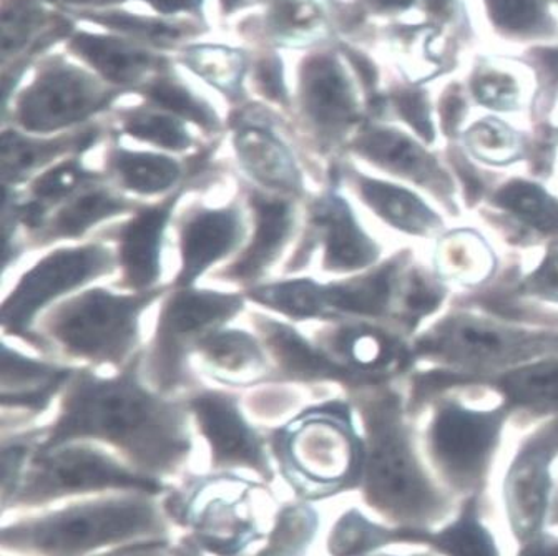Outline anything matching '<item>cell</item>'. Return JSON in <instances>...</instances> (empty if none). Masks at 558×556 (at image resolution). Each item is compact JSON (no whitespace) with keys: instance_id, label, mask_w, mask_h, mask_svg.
<instances>
[{"instance_id":"1","label":"cell","mask_w":558,"mask_h":556,"mask_svg":"<svg viewBox=\"0 0 558 556\" xmlns=\"http://www.w3.org/2000/svg\"><path fill=\"white\" fill-rule=\"evenodd\" d=\"M78 438L112 444L140 472H177L192 450L185 415L150 396L130 377L98 380L85 377L66 397L63 411L39 450Z\"/></svg>"},{"instance_id":"2","label":"cell","mask_w":558,"mask_h":556,"mask_svg":"<svg viewBox=\"0 0 558 556\" xmlns=\"http://www.w3.org/2000/svg\"><path fill=\"white\" fill-rule=\"evenodd\" d=\"M147 494L97 498L5 525L4 552L35 556H85L104 546L163 539V508Z\"/></svg>"},{"instance_id":"3","label":"cell","mask_w":558,"mask_h":556,"mask_svg":"<svg viewBox=\"0 0 558 556\" xmlns=\"http://www.w3.org/2000/svg\"><path fill=\"white\" fill-rule=\"evenodd\" d=\"M366 431L364 501L389 525L429 529L449 517L452 497L427 475L395 411L389 407L371 411Z\"/></svg>"},{"instance_id":"4","label":"cell","mask_w":558,"mask_h":556,"mask_svg":"<svg viewBox=\"0 0 558 556\" xmlns=\"http://www.w3.org/2000/svg\"><path fill=\"white\" fill-rule=\"evenodd\" d=\"M281 475L303 501H319L363 484L364 444L336 407L304 412L272 437Z\"/></svg>"},{"instance_id":"5","label":"cell","mask_w":558,"mask_h":556,"mask_svg":"<svg viewBox=\"0 0 558 556\" xmlns=\"http://www.w3.org/2000/svg\"><path fill=\"white\" fill-rule=\"evenodd\" d=\"M268 488L244 476H196L180 491H168L161 508L171 522L192 532L203 552L244 556L253 543L266 540L258 515L259 497Z\"/></svg>"},{"instance_id":"6","label":"cell","mask_w":558,"mask_h":556,"mask_svg":"<svg viewBox=\"0 0 558 556\" xmlns=\"http://www.w3.org/2000/svg\"><path fill=\"white\" fill-rule=\"evenodd\" d=\"M119 491L167 494L170 488L157 476L123 466L113 457L87 445H60L56 449L37 450L22 476L9 508L39 507L74 495Z\"/></svg>"},{"instance_id":"7","label":"cell","mask_w":558,"mask_h":556,"mask_svg":"<svg viewBox=\"0 0 558 556\" xmlns=\"http://www.w3.org/2000/svg\"><path fill=\"white\" fill-rule=\"evenodd\" d=\"M502 412L450 406L434 419L429 454L450 494H484L488 470L502 432Z\"/></svg>"},{"instance_id":"8","label":"cell","mask_w":558,"mask_h":556,"mask_svg":"<svg viewBox=\"0 0 558 556\" xmlns=\"http://www.w3.org/2000/svg\"><path fill=\"white\" fill-rule=\"evenodd\" d=\"M154 295L88 291L53 317L52 334L72 354L119 361L132 348L138 314Z\"/></svg>"},{"instance_id":"9","label":"cell","mask_w":558,"mask_h":556,"mask_svg":"<svg viewBox=\"0 0 558 556\" xmlns=\"http://www.w3.org/2000/svg\"><path fill=\"white\" fill-rule=\"evenodd\" d=\"M558 456V422L529 438L504 480V504L513 539L523 545L544 532L554 492L551 462Z\"/></svg>"},{"instance_id":"10","label":"cell","mask_w":558,"mask_h":556,"mask_svg":"<svg viewBox=\"0 0 558 556\" xmlns=\"http://www.w3.org/2000/svg\"><path fill=\"white\" fill-rule=\"evenodd\" d=\"M112 256L101 246H84L50 254L32 268L2 307V323L12 333H24L47 303L57 295L110 271Z\"/></svg>"},{"instance_id":"11","label":"cell","mask_w":558,"mask_h":556,"mask_svg":"<svg viewBox=\"0 0 558 556\" xmlns=\"http://www.w3.org/2000/svg\"><path fill=\"white\" fill-rule=\"evenodd\" d=\"M199 431L211 449L214 469H250L265 482L275 473L259 435L244 421L236 400L225 394L205 392L192 400Z\"/></svg>"},{"instance_id":"12","label":"cell","mask_w":558,"mask_h":556,"mask_svg":"<svg viewBox=\"0 0 558 556\" xmlns=\"http://www.w3.org/2000/svg\"><path fill=\"white\" fill-rule=\"evenodd\" d=\"M101 104L104 95L87 75L74 69H52L22 98L19 122L34 132H50L85 119Z\"/></svg>"},{"instance_id":"13","label":"cell","mask_w":558,"mask_h":556,"mask_svg":"<svg viewBox=\"0 0 558 556\" xmlns=\"http://www.w3.org/2000/svg\"><path fill=\"white\" fill-rule=\"evenodd\" d=\"M241 310L238 295L209 291H186L174 295L165 307L158 327V364L165 379H174L179 367L180 346L206 327L223 323Z\"/></svg>"},{"instance_id":"14","label":"cell","mask_w":558,"mask_h":556,"mask_svg":"<svg viewBox=\"0 0 558 556\" xmlns=\"http://www.w3.org/2000/svg\"><path fill=\"white\" fill-rule=\"evenodd\" d=\"M241 238V219L234 209H206L186 221L182 231L180 286H189L209 266L227 256Z\"/></svg>"},{"instance_id":"15","label":"cell","mask_w":558,"mask_h":556,"mask_svg":"<svg viewBox=\"0 0 558 556\" xmlns=\"http://www.w3.org/2000/svg\"><path fill=\"white\" fill-rule=\"evenodd\" d=\"M303 104L311 120L328 132L353 120V94L335 60L318 57L304 67Z\"/></svg>"},{"instance_id":"16","label":"cell","mask_w":558,"mask_h":556,"mask_svg":"<svg viewBox=\"0 0 558 556\" xmlns=\"http://www.w3.org/2000/svg\"><path fill=\"white\" fill-rule=\"evenodd\" d=\"M325 238V266L332 271H354L376 259V244L357 227L341 198L326 200L316 211Z\"/></svg>"},{"instance_id":"17","label":"cell","mask_w":558,"mask_h":556,"mask_svg":"<svg viewBox=\"0 0 558 556\" xmlns=\"http://www.w3.org/2000/svg\"><path fill=\"white\" fill-rule=\"evenodd\" d=\"M171 202L140 213L122 231L123 269L133 288H148L160 275V244Z\"/></svg>"},{"instance_id":"18","label":"cell","mask_w":558,"mask_h":556,"mask_svg":"<svg viewBox=\"0 0 558 556\" xmlns=\"http://www.w3.org/2000/svg\"><path fill=\"white\" fill-rule=\"evenodd\" d=\"M252 205L256 218L255 238L233 268V275L243 279L255 278L275 262L293 228V213L287 202L253 195Z\"/></svg>"},{"instance_id":"19","label":"cell","mask_w":558,"mask_h":556,"mask_svg":"<svg viewBox=\"0 0 558 556\" xmlns=\"http://www.w3.org/2000/svg\"><path fill=\"white\" fill-rule=\"evenodd\" d=\"M236 152L250 174L268 189L301 192V177L293 158L271 133L244 129L236 135Z\"/></svg>"},{"instance_id":"20","label":"cell","mask_w":558,"mask_h":556,"mask_svg":"<svg viewBox=\"0 0 558 556\" xmlns=\"http://www.w3.org/2000/svg\"><path fill=\"white\" fill-rule=\"evenodd\" d=\"M357 150L374 164L418 183H439L440 171L433 158L411 138L395 130L371 129L357 140Z\"/></svg>"},{"instance_id":"21","label":"cell","mask_w":558,"mask_h":556,"mask_svg":"<svg viewBox=\"0 0 558 556\" xmlns=\"http://www.w3.org/2000/svg\"><path fill=\"white\" fill-rule=\"evenodd\" d=\"M65 371L22 358L4 348L2 351V402L4 406L28 407L43 411L65 379Z\"/></svg>"},{"instance_id":"22","label":"cell","mask_w":558,"mask_h":556,"mask_svg":"<svg viewBox=\"0 0 558 556\" xmlns=\"http://www.w3.org/2000/svg\"><path fill=\"white\" fill-rule=\"evenodd\" d=\"M360 190L364 202L399 230L429 234L439 227L437 216L408 190L364 177H360Z\"/></svg>"},{"instance_id":"23","label":"cell","mask_w":558,"mask_h":556,"mask_svg":"<svg viewBox=\"0 0 558 556\" xmlns=\"http://www.w3.org/2000/svg\"><path fill=\"white\" fill-rule=\"evenodd\" d=\"M429 548L442 556H500L496 539L482 522V497L469 495L458 517L430 535Z\"/></svg>"},{"instance_id":"24","label":"cell","mask_w":558,"mask_h":556,"mask_svg":"<svg viewBox=\"0 0 558 556\" xmlns=\"http://www.w3.org/2000/svg\"><path fill=\"white\" fill-rule=\"evenodd\" d=\"M519 341L512 333L481 321H452L439 333L436 348L452 358L485 361L497 359L517 348Z\"/></svg>"},{"instance_id":"25","label":"cell","mask_w":558,"mask_h":556,"mask_svg":"<svg viewBox=\"0 0 558 556\" xmlns=\"http://www.w3.org/2000/svg\"><path fill=\"white\" fill-rule=\"evenodd\" d=\"M391 545H401L398 525L373 522L357 508H351L332 525L326 548L329 556H369Z\"/></svg>"},{"instance_id":"26","label":"cell","mask_w":558,"mask_h":556,"mask_svg":"<svg viewBox=\"0 0 558 556\" xmlns=\"http://www.w3.org/2000/svg\"><path fill=\"white\" fill-rule=\"evenodd\" d=\"M319 515L310 501L279 508L266 545L252 556H306L318 535Z\"/></svg>"},{"instance_id":"27","label":"cell","mask_w":558,"mask_h":556,"mask_svg":"<svg viewBox=\"0 0 558 556\" xmlns=\"http://www.w3.org/2000/svg\"><path fill=\"white\" fill-rule=\"evenodd\" d=\"M269 348L275 352L281 367L298 379H323L339 373L332 362L316 349L311 348L296 330L275 321L263 324Z\"/></svg>"},{"instance_id":"28","label":"cell","mask_w":558,"mask_h":556,"mask_svg":"<svg viewBox=\"0 0 558 556\" xmlns=\"http://www.w3.org/2000/svg\"><path fill=\"white\" fill-rule=\"evenodd\" d=\"M75 49L105 77L117 84L136 81L150 65V57L119 40L81 35L74 43Z\"/></svg>"},{"instance_id":"29","label":"cell","mask_w":558,"mask_h":556,"mask_svg":"<svg viewBox=\"0 0 558 556\" xmlns=\"http://www.w3.org/2000/svg\"><path fill=\"white\" fill-rule=\"evenodd\" d=\"M198 346L209 364L231 376H258L265 365L262 349L243 330L209 334Z\"/></svg>"},{"instance_id":"30","label":"cell","mask_w":558,"mask_h":556,"mask_svg":"<svg viewBox=\"0 0 558 556\" xmlns=\"http://www.w3.org/2000/svg\"><path fill=\"white\" fill-rule=\"evenodd\" d=\"M493 265V256L484 241L465 231L450 234L437 251V269L440 275L459 281H484Z\"/></svg>"},{"instance_id":"31","label":"cell","mask_w":558,"mask_h":556,"mask_svg":"<svg viewBox=\"0 0 558 556\" xmlns=\"http://www.w3.org/2000/svg\"><path fill=\"white\" fill-rule=\"evenodd\" d=\"M392 291V268H383L366 278L326 288L328 307L345 313L377 316L389 304Z\"/></svg>"},{"instance_id":"32","label":"cell","mask_w":558,"mask_h":556,"mask_svg":"<svg viewBox=\"0 0 558 556\" xmlns=\"http://www.w3.org/2000/svg\"><path fill=\"white\" fill-rule=\"evenodd\" d=\"M113 167L126 189L142 195L165 192L180 178L179 165L160 155L117 152Z\"/></svg>"},{"instance_id":"33","label":"cell","mask_w":558,"mask_h":556,"mask_svg":"<svg viewBox=\"0 0 558 556\" xmlns=\"http://www.w3.org/2000/svg\"><path fill=\"white\" fill-rule=\"evenodd\" d=\"M252 298L296 319L318 317L328 310L326 288L310 279H293V281L265 286V288L255 289Z\"/></svg>"},{"instance_id":"34","label":"cell","mask_w":558,"mask_h":556,"mask_svg":"<svg viewBox=\"0 0 558 556\" xmlns=\"http://www.w3.org/2000/svg\"><path fill=\"white\" fill-rule=\"evenodd\" d=\"M497 203L535 230H558V202L537 184L512 181L497 193Z\"/></svg>"},{"instance_id":"35","label":"cell","mask_w":558,"mask_h":556,"mask_svg":"<svg viewBox=\"0 0 558 556\" xmlns=\"http://www.w3.org/2000/svg\"><path fill=\"white\" fill-rule=\"evenodd\" d=\"M126 209L123 200L113 198L109 193L90 192L74 202L66 203L65 208L53 218L49 228L50 238L81 237L88 228L101 219Z\"/></svg>"},{"instance_id":"36","label":"cell","mask_w":558,"mask_h":556,"mask_svg":"<svg viewBox=\"0 0 558 556\" xmlns=\"http://www.w3.org/2000/svg\"><path fill=\"white\" fill-rule=\"evenodd\" d=\"M504 389L520 406L558 407V362L520 368L506 377Z\"/></svg>"},{"instance_id":"37","label":"cell","mask_w":558,"mask_h":556,"mask_svg":"<svg viewBox=\"0 0 558 556\" xmlns=\"http://www.w3.org/2000/svg\"><path fill=\"white\" fill-rule=\"evenodd\" d=\"M69 143H40L22 138L17 133H4L2 140V171L4 180L17 181L35 167L46 164L66 150Z\"/></svg>"},{"instance_id":"38","label":"cell","mask_w":558,"mask_h":556,"mask_svg":"<svg viewBox=\"0 0 558 556\" xmlns=\"http://www.w3.org/2000/svg\"><path fill=\"white\" fill-rule=\"evenodd\" d=\"M488 14L507 34L532 35L547 24L544 0H485Z\"/></svg>"},{"instance_id":"39","label":"cell","mask_w":558,"mask_h":556,"mask_svg":"<svg viewBox=\"0 0 558 556\" xmlns=\"http://www.w3.org/2000/svg\"><path fill=\"white\" fill-rule=\"evenodd\" d=\"M468 142L475 157L488 164H509L519 155L515 135L502 123L485 120L468 133Z\"/></svg>"},{"instance_id":"40","label":"cell","mask_w":558,"mask_h":556,"mask_svg":"<svg viewBox=\"0 0 558 556\" xmlns=\"http://www.w3.org/2000/svg\"><path fill=\"white\" fill-rule=\"evenodd\" d=\"M126 132L136 138L147 140L170 150H183L190 145L189 135L182 123L170 117L154 116V113L133 116L126 122Z\"/></svg>"},{"instance_id":"41","label":"cell","mask_w":558,"mask_h":556,"mask_svg":"<svg viewBox=\"0 0 558 556\" xmlns=\"http://www.w3.org/2000/svg\"><path fill=\"white\" fill-rule=\"evenodd\" d=\"M150 97L157 101L160 107L173 111L177 116L193 120L206 129H211L217 123L214 113L205 105L199 104L189 92L183 90L179 85L168 84V82H158L150 88Z\"/></svg>"},{"instance_id":"42","label":"cell","mask_w":558,"mask_h":556,"mask_svg":"<svg viewBox=\"0 0 558 556\" xmlns=\"http://www.w3.org/2000/svg\"><path fill=\"white\" fill-rule=\"evenodd\" d=\"M88 178L90 174L75 164L60 165L37 180L34 186L35 198L43 205L44 203L59 202L75 192Z\"/></svg>"},{"instance_id":"43","label":"cell","mask_w":558,"mask_h":556,"mask_svg":"<svg viewBox=\"0 0 558 556\" xmlns=\"http://www.w3.org/2000/svg\"><path fill=\"white\" fill-rule=\"evenodd\" d=\"M32 437L15 438V440L4 444L2 450V463H4V472H2V510L8 507L9 501L14 497L21 485L22 476L31 463Z\"/></svg>"},{"instance_id":"44","label":"cell","mask_w":558,"mask_h":556,"mask_svg":"<svg viewBox=\"0 0 558 556\" xmlns=\"http://www.w3.org/2000/svg\"><path fill=\"white\" fill-rule=\"evenodd\" d=\"M193 65L209 81L223 85L234 84L241 70V63L236 56L218 49L198 50Z\"/></svg>"},{"instance_id":"45","label":"cell","mask_w":558,"mask_h":556,"mask_svg":"<svg viewBox=\"0 0 558 556\" xmlns=\"http://www.w3.org/2000/svg\"><path fill=\"white\" fill-rule=\"evenodd\" d=\"M341 345L348 358L361 367H374L388 355L386 342L377 334L369 333V330L345 334Z\"/></svg>"},{"instance_id":"46","label":"cell","mask_w":558,"mask_h":556,"mask_svg":"<svg viewBox=\"0 0 558 556\" xmlns=\"http://www.w3.org/2000/svg\"><path fill=\"white\" fill-rule=\"evenodd\" d=\"M475 97L494 108H509L515 104L517 87L506 73L488 72L474 84Z\"/></svg>"},{"instance_id":"47","label":"cell","mask_w":558,"mask_h":556,"mask_svg":"<svg viewBox=\"0 0 558 556\" xmlns=\"http://www.w3.org/2000/svg\"><path fill=\"white\" fill-rule=\"evenodd\" d=\"M35 15H37V12L28 2H17L5 11L4 46H2L5 53L24 46L32 27H34Z\"/></svg>"},{"instance_id":"48","label":"cell","mask_w":558,"mask_h":556,"mask_svg":"<svg viewBox=\"0 0 558 556\" xmlns=\"http://www.w3.org/2000/svg\"><path fill=\"white\" fill-rule=\"evenodd\" d=\"M399 113L426 140L434 138L433 122L427 110L426 98L418 92H402L396 97Z\"/></svg>"},{"instance_id":"49","label":"cell","mask_w":558,"mask_h":556,"mask_svg":"<svg viewBox=\"0 0 558 556\" xmlns=\"http://www.w3.org/2000/svg\"><path fill=\"white\" fill-rule=\"evenodd\" d=\"M527 289L547 300L558 301V247L548 253L544 265L531 276Z\"/></svg>"},{"instance_id":"50","label":"cell","mask_w":558,"mask_h":556,"mask_svg":"<svg viewBox=\"0 0 558 556\" xmlns=\"http://www.w3.org/2000/svg\"><path fill=\"white\" fill-rule=\"evenodd\" d=\"M318 9L306 0H283L276 8V21L284 28H303L318 19Z\"/></svg>"},{"instance_id":"51","label":"cell","mask_w":558,"mask_h":556,"mask_svg":"<svg viewBox=\"0 0 558 556\" xmlns=\"http://www.w3.org/2000/svg\"><path fill=\"white\" fill-rule=\"evenodd\" d=\"M100 21L104 24L112 25V27L122 28V31L148 35V37H157V39L177 37L174 28L157 24V22L144 21V19L129 17V15H109V17L100 19Z\"/></svg>"},{"instance_id":"52","label":"cell","mask_w":558,"mask_h":556,"mask_svg":"<svg viewBox=\"0 0 558 556\" xmlns=\"http://www.w3.org/2000/svg\"><path fill=\"white\" fill-rule=\"evenodd\" d=\"M95 556H171V545L165 539L138 540Z\"/></svg>"},{"instance_id":"53","label":"cell","mask_w":558,"mask_h":556,"mask_svg":"<svg viewBox=\"0 0 558 556\" xmlns=\"http://www.w3.org/2000/svg\"><path fill=\"white\" fill-rule=\"evenodd\" d=\"M258 81L268 97L278 101L284 100L283 78H281V69L276 60H265L259 65Z\"/></svg>"},{"instance_id":"54","label":"cell","mask_w":558,"mask_h":556,"mask_svg":"<svg viewBox=\"0 0 558 556\" xmlns=\"http://www.w3.org/2000/svg\"><path fill=\"white\" fill-rule=\"evenodd\" d=\"M439 301V295L434 288H430L427 282L414 281L411 285V291L408 294L409 310L415 313H427L430 307L436 306Z\"/></svg>"},{"instance_id":"55","label":"cell","mask_w":558,"mask_h":556,"mask_svg":"<svg viewBox=\"0 0 558 556\" xmlns=\"http://www.w3.org/2000/svg\"><path fill=\"white\" fill-rule=\"evenodd\" d=\"M517 556H558V536L542 532L541 535L520 545Z\"/></svg>"},{"instance_id":"56","label":"cell","mask_w":558,"mask_h":556,"mask_svg":"<svg viewBox=\"0 0 558 556\" xmlns=\"http://www.w3.org/2000/svg\"><path fill=\"white\" fill-rule=\"evenodd\" d=\"M151 4L161 12L190 11L199 5L202 0H150Z\"/></svg>"},{"instance_id":"57","label":"cell","mask_w":558,"mask_h":556,"mask_svg":"<svg viewBox=\"0 0 558 556\" xmlns=\"http://www.w3.org/2000/svg\"><path fill=\"white\" fill-rule=\"evenodd\" d=\"M171 556H205L198 543L192 536H183L177 545L171 546Z\"/></svg>"},{"instance_id":"58","label":"cell","mask_w":558,"mask_h":556,"mask_svg":"<svg viewBox=\"0 0 558 556\" xmlns=\"http://www.w3.org/2000/svg\"><path fill=\"white\" fill-rule=\"evenodd\" d=\"M386 5H396V8H404V5L411 4V0H383Z\"/></svg>"},{"instance_id":"59","label":"cell","mask_w":558,"mask_h":556,"mask_svg":"<svg viewBox=\"0 0 558 556\" xmlns=\"http://www.w3.org/2000/svg\"><path fill=\"white\" fill-rule=\"evenodd\" d=\"M551 525H558V497H557V505H554V511H551Z\"/></svg>"},{"instance_id":"60","label":"cell","mask_w":558,"mask_h":556,"mask_svg":"<svg viewBox=\"0 0 558 556\" xmlns=\"http://www.w3.org/2000/svg\"><path fill=\"white\" fill-rule=\"evenodd\" d=\"M66 2H110V0H66Z\"/></svg>"}]
</instances>
